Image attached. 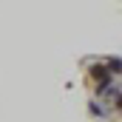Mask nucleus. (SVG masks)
Wrapping results in <instances>:
<instances>
[{
    "label": "nucleus",
    "instance_id": "obj_1",
    "mask_svg": "<svg viewBox=\"0 0 122 122\" xmlns=\"http://www.w3.org/2000/svg\"><path fill=\"white\" fill-rule=\"evenodd\" d=\"M91 80L94 85H97V94H108L111 91V74L105 71V65H91Z\"/></svg>",
    "mask_w": 122,
    "mask_h": 122
},
{
    "label": "nucleus",
    "instance_id": "obj_2",
    "mask_svg": "<svg viewBox=\"0 0 122 122\" xmlns=\"http://www.w3.org/2000/svg\"><path fill=\"white\" fill-rule=\"evenodd\" d=\"M105 71L108 74H119V57H111V60L105 62Z\"/></svg>",
    "mask_w": 122,
    "mask_h": 122
},
{
    "label": "nucleus",
    "instance_id": "obj_3",
    "mask_svg": "<svg viewBox=\"0 0 122 122\" xmlns=\"http://www.w3.org/2000/svg\"><path fill=\"white\" fill-rule=\"evenodd\" d=\"M91 111L97 114V117H105V114H108L105 108H99V102H91Z\"/></svg>",
    "mask_w": 122,
    "mask_h": 122
}]
</instances>
